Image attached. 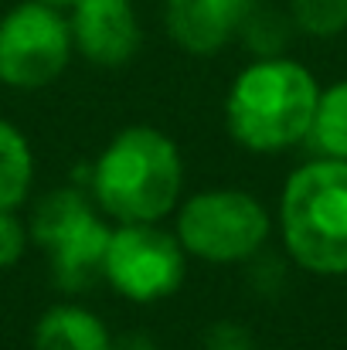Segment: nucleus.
<instances>
[{"label":"nucleus","mask_w":347,"mask_h":350,"mask_svg":"<svg viewBox=\"0 0 347 350\" xmlns=\"http://www.w3.org/2000/svg\"><path fill=\"white\" fill-rule=\"evenodd\" d=\"M184 160L177 143L146 122L119 129L92 167V201L116 225H157L177 211Z\"/></svg>","instance_id":"nucleus-1"},{"label":"nucleus","mask_w":347,"mask_h":350,"mask_svg":"<svg viewBox=\"0 0 347 350\" xmlns=\"http://www.w3.org/2000/svg\"><path fill=\"white\" fill-rule=\"evenodd\" d=\"M320 85L307 65L279 55L245 65L225 96L229 136L252 153H279L310 136Z\"/></svg>","instance_id":"nucleus-2"},{"label":"nucleus","mask_w":347,"mask_h":350,"mask_svg":"<svg viewBox=\"0 0 347 350\" xmlns=\"http://www.w3.org/2000/svg\"><path fill=\"white\" fill-rule=\"evenodd\" d=\"M279 232L290 258L317 275L347 272V160L296 167L279 198Z\"/></svg>","instance_id":"nucleus-3"},{"label":"nucleus","mask_w":347,"mask_h":350,"mask_svg":"<svg viewBox=\"0 0 347 350\" xmlns=\"http://www.w3.org/2000/svg\"><path fill=\"white\" fill-rule=\"evenodd\" d=\"M31 241L44 252L51 279L65 293L89 289L103 279V262L110 248V218L75 187H58L44 194L31 215Z\"/></svg>","instance_id":"nucleus-4"},{"label":"nucleus","mask_w":347,"mask_h":350,"mask_svg":"<svg viewBox=\"0 0 347 350\" xmlns=\"http://www.w3.org/2000/svg\"><path fill=\"white\" fill-rule=\"evenodd\" d=\"M269 228L272 221L266 204L238 187H208L181 198L174 221V234L184 252L211 265L255 258L269 238Z\"/></svg>","instance_id":"nucleus-5"},{"label":"nucleus","mask_w":347,"mask_h":350,"mask_svg":"<svg viewBox=\"0 0 347 350\" xmlns=\"http://www.w3.org/2000/svg\"><path fill=\"white\" fill-rule=\"evenodd\" d=\"M72 27L62 7L21 0L0 17V85L34 92L62 79L72 62Z\"/></svg>","instance_id":"nucleus-6"},{"label":"nucleus","mask_w":347,"mask_h":350,"mask_svg":"<svg viewBox=\"0 0 347 350\" xmlns=\"http://www.w3.org/2000/svg\"><path fill=\"white\" fill-rule=\"evenodd\" d=\"M188 252L177 234L157 225H116L110 234L103 279L129 303L170 299L188 275Z\"/></svg>","instance_id":"nucleus-7"},{"label":"nucleus","mask_w":347,"mask_h":350,"mask_svg":"<svg viewBox=\"0 0 347 350\" xmlns=\"http://www.w3.org/2000/svg\"><path fill=\"white\" fill-rule=\"evenodd\" d=\"M68 27L75 51L99 68L126 65L143 41L133 0H75L68 7Z\"/></svg>","instance_id":"nucleus-8"},{"label":"nucleus","mask_w":347,"mask_h":350,"mask_svg":"<svg viewBox=\"0 0 347 350\" xmlns=\"http://www.w3.org/2000/svg\"><path fill=\"white\" fill-rule=\"evenodd\" d=\"M252 7L255 0H167L164 24L181 51L211 58L245 31Z\"/></svg>","instance_id":"nucleus-9"},{"label":"nucleus","mask_w":347,"mask_h":350,"mask_svg":"<svg viewBox=\"0 0 347 350\" xmlns=\"http://www.w3.org/2000/svg\"><path fill=\"white\" fill-rule=\"evenodd\" d=\"M113 334L82 303H55L34 323V350H113Z\"/></svg>","instance_id":"nucleus-10"},{"label":"nucleus","mask_w":347,"mask_h":350,"mask_svg":"<svg viewBox=\"0 0 347 350\" xmlns=\"http://www.w3.org/2000/svg\"><path fill=\"white\" fill-rule=\"evenodd\" d=\"M34 184V150L27 136L0 119V211H17Z\"/></svg>","instance_id":"nucleus-11"},{"label":"nucleus","mask_w":347,"mask_h":350,"mask_svg":"<svg viewBox=\"0 0 347 350\" xmlns=\"http://www.w3.org/2000/svg\"><path fill=\"white\" fill-rule=\"evenodd\" d=\"M307 139H313V146L324 157L347 160V79L331 85L327 92H320L317 116H313Z\"/></svg>","instance_id":"nucleus-12"},{"label":"nucleus","mask_w":347,"mask_h":350,"mask_svg":"<svg viewBox=\"0 0 347 350\" xmlns=\"http://www.w3.org/2000/svg\"><path fill=\"white\" fill-rule=\"evenodd\" d=\"M290 21L310 38L347 31V0H290Z\"/></svg>","instance_id":"nucleus-13"},{"label":"nucleus","mask_w":347,"mask_h":350,"mask_svg":"<svg viewBox=\"0 0 347 350\" xmlns=\"http://www.w3.org/2000/svg\"><path fill=\"white\" fill-rule=\"evenodd\" d=\"M27 241H31V232L17 218V211H0V272L14 269L24 258Z\"/></svg>","instance_id":"nucleus-14"},{"label":"nucleus","mask_w":347,"mask_h":350,"mask_svg":"<svg viewBox=\"0 0 347 350\" xmlns=\"http://www.w3.org/2000/svg\"><path fill=\"white\" fill-rule=\"evenodd\" d=\"M205 350H252V337L245 327L231 323V320H222L208 330L205 337Z\"/></svg>","instance_id":"nucleus-15"},{"label":"nucleus","mask_w":347,"mask_h":350,"mask_svg":"<svg viewBox=\"0 0 347 350\" xmlns=\"http://www.w3.org/2000/svg\"><path fill=\"white\" fill-rule=\"evenodd\" d=\"M113 350H157V347H153V340L146 334H129V337L116 340Z\"/></svg>","instance_id":"nucleus-16"},{"label":"nucleus","mask_w":347,"mask_h":350,"mask_svg":"<svg viewBox=\"0 0 347 350\" xmlns=\"http://www.w3.org/2000/svg\"><path fill=\"white\" fill-rule=\"evenodd\" d=\"M41 3H51V7H72L75 0H41Z\"/></svg>","instance_id":"nucleus-17"}]
</instances>
